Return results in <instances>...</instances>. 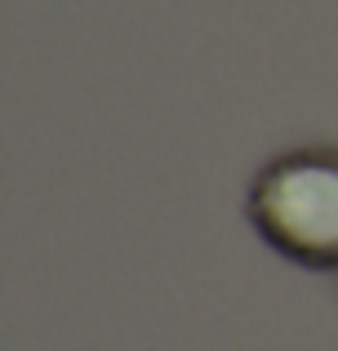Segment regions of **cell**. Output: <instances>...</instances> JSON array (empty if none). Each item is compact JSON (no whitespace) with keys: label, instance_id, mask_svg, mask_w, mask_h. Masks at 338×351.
I'll use <instances>...</instances> for the list:
<instances>
[{"label":"cell","instance_id":"cell-1","mask_svg":"<svg viewBox=\"0 0 338 351\" xmlns=\"http://www.w3.org/2000/svg\"><path fill=\"white\" fill-rule=\"evenodd\" d=\"M250 223L276 254L338 271V152H289L250 187Z\"/></svg>","mask_w":338,"mask_h":351}]
</instances>
